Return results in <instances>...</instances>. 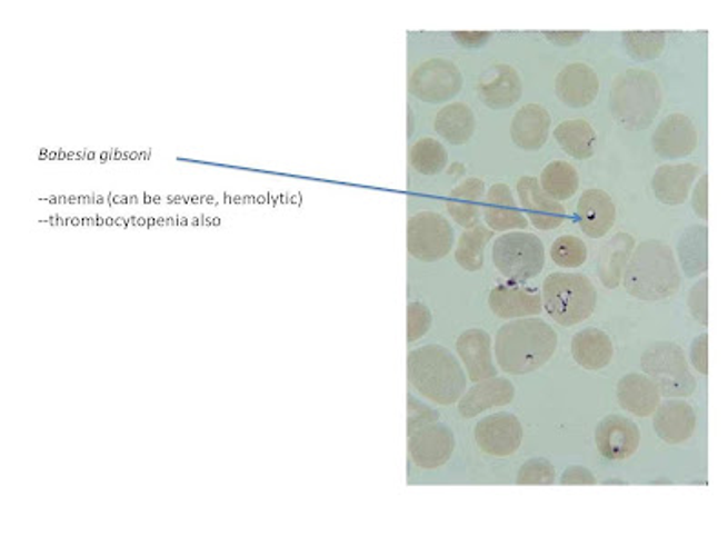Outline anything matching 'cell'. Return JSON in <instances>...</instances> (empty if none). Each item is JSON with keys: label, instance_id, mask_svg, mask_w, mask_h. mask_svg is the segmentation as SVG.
<instances>
[{"label": "cell", "instance_id": "cell-44", "mask_svg": "<svg viewBox=\"0 0 728 546\" xmlns=\"http://www.w3.org/2000/svg\"><path fill=\"white\" fill-rule=\"evenodd\" d=\"M692 208L699 219H708V176L701 177L692 191Z\"/></svg>", "mask_w": 728, "mask_h": 546}, {"label": "cell", "instance_id": "cell-34", "mask_svg": "<svg viewBox=\"0 0 728 546\" xmlns=\"http://www.w3.org/2000/svg\"><path fill=\"white\" fill-rule=\"evenodd\" d=\"M408 161L413 170L421 176H437L445 170L448 162V153L441 142L436 141L432 137H422L419 141L413 142L408 153Z\"/></svg>", "mask_w": 728, "mask_h": 546}, {"label": "cell", "instance_id": "cell-30", "mask_svg": "<svg viewBox=\"0 0 728 546\" xmlns=\"http://www.w3.org/2000/svg\"><path fill=\"white\" fill-rule=\"evenodd\" d=\"M554 137L565 153L579 161H587L598 150V133L585 119L562 121L554 130Z\"/></svg>", "mask_w": 728, "mask_h": 546}, {"label": "cell", "instance_id": "cell-12", "mask_svg": "<svg viewBox=\"0 0 728 546\" xmlns=\"http://www.w3.org/2000/svg\"><path fill=\"white\" fill-rule=\"evenodd\" d=\"M596 445L608 461H627L641 445V431L632 419L612 414L596 428Z\"/></svg>", "mask_w": 728, "mask_h": 546}, {"label": "cell", "instance_id": "cell-31", "mask_svg": "<svg viewBox=\"0 0 728 546\" xmlns=\"http://www.w3.org/2000/svg\"><path fill=\"white\" fill-rule=\"evenodd\" d=\"M678 259L685 276L696 277L708 268V228L692 226L679 237Z\"/></svg>", "mask_w": 728, "mask_h": 546}, {"label": "cell", "instance_id": "cell-35", "mask_svg": "<svg viewBox=\"0 0 728 546\" xmlns=\"http://www.w3.org/2000/svg\"><path fill=\"white\" fill-rule=\"evenodd\" d=\"M625 50L634 61H656L664 53L667 36L664 31H625Z\"/></svg>", "mask_w": 728, "mask_h": 546}, {"label": "cell", "instance_id": "cell-32", "mask_svg": "<svg viewBox=\"0 0 728 546\" xmlns=\"http://www.w3.org/2000/svg\"><path fill=\"white\" fill-rule=\"evenodd\" d=\"M541 190L554 201H568L579 188V173L570 162L552 161L542 168Z\"/></svg>", "mask_w": 728, "mask_h": 546}, {"label": "cell", "instance_id": "cell-5", "mask_svg": "<svg viewBox=\"0 0 728 546\" xmlns=\"http://www.w3.org/2000/svg\"><path fill=\"white\" fill-rule=\"evenodd\" d=\"M542 306L558 325L576 326L592 316L598 294L582 274H550L542 282Z\"/></svg>", "mask_w": 728, "mask_h": 546}, {"label": "cell", "instance_id": "cell-46", "mask_svg": "<svg viewBox=\"0 0 728 546\" xmlns=\"http://www.w3.org/2000/svg\"><path fill=\"white\" fill-rule=\"evenodd\" d=\"M459 170H465V168H462L461 165H456V166H452V168H450V171H448V173H452V171H453V176H461L462 171H459Z\"/></svg>", "mask_w": 728, "mask_h": 546}, {"label": "cell", "instance_id": "cell-16", "mask_svg": "<svg viewBox=\"0 0 728 546\" xmlns=\"http://www.w3.org/2000/svg\"><path fill=\"white\" fill-rule=\"evenodd\" d=\"M599 93V77L582 62L565 66L556 77V96L568 108H587Z\"/></svg>", "mask_w": 728, "mask_h": 546}, {"label": "cell", "instance_id": "cell-17", "mask_svg": "<svg viewBox=\"0 0 728 546\" xmlns=\"http://www.w3.org/2000/svg\"><path fill=\"white\" fill-rule=\"evenodd\" d=\"M459 359L467 366L468 379L472 383L485 381L498 376L493 363L492 337L481 328L462 331L456 341Z\"/></svg>", "mask_w": 728, "mask_h": 546}, {"label": "cell", "instance_id": "cell-2", "mask_svg": "<svg viewBox=\"0 0 728 546\" xmlns=\"http://www.w3.org/2000/svg\"><path fill=\"white\" fill-rule=\"evenodd\" d=\"M407 371L413 390L436 405H456L467 390V374L445 346L427 345L410 351Z\"/></svg>", "mask_w": 728, "mask_h": 546}, {"label": "cell", "instance_id": "cell-28", "mask_svg": "<svg viewBox=\"0 0 728 546\" xmlns=\"http://www.w3.org/2000/svg\"><path fill=\"white\" fill-rule=\"evenodd\" d=\"M482 199H485V182L472 177L450 191L447 211L452 216L453 221L468 230L478 225Z\"/></svg>", "mask_w": 728, "mask_h": 546}, {"label": "cell", "instance_id": "cell-3", "mask_svg": "<svg viewBox=\"0 0 728 546\" xmlns=\"http://www.w3.org/2000/svg\"><path fill=\"white\" fill-rule=\"evenodd\" d=\"M624 285L630 296L641 301H664L681 285L678 261L664 241H645L636 246L628 259Z\"/></svg>", "mask_w": 728, "mask_h": 546}, {"label": "cell", "instance_id": "cell-1", "mask_svg": "<svg viewBox=\"0 0 728 546\" xmlns=\"http://www.w3.org/2000/svg\"><path fill=\"white\" fill-rule=\"evenodd\" d=\"M558 331L541 319H513L496 336V361L507 374H530L547 365L558 350Z\"/></svg>", "mask_w": 728, "mask_h": 546}, {"label": "cell", "instance_id": "cell-22", "mask_svg": "<svg viewBox=\"0 0 728 546\" xmlns=\"http://www.w3.org/2000/svg\"><path fill=\"white\" fill-rule=\"evenodd\" d=\"M699 171V166L692 162L659 166L652 177L654 196L667 206L684 205L692 191Z\"/></svg>", "mask_w": 728, "mask_h": 546}, {"label": "cell", "instance_id": "cell-9", "mask_svg": "<svg viewBox=\"0 0 728 546\" xmlns=\"http://www.w3.org/2000/svg\"><path fill=\"white\" fill-rule=\"evenodd\" d=\"M462 88V76L458 64L448 59H430L417 66L408 81V91L422 102L450 101Z\"/></svg>", "mask_w": 728, "mask_h": 546}, {"label": "cell", "instance_id": "cell-7", "mask_svg": "<svg viewBox=\"0 0 728 546\" xmlns=\"http://www.w3.org/2000/svg\"><path fill=\"white\" fill-rule=\"evenodd\" d=\"M545 246L541 239L527 231H510L498 237L492 246L493 266L510 282L530 281L545 268Z\"/></svg>", "mask_w": 728, "mask_h": 546}, {"label": "cell", "instance_id": "cell-19", "mask_svg": "<svg viewBox=\"0 0 728 546\" xmlns=\"http://www.w3.org/2000/svg\"><path fill=\"white\" fill-rule=\"evenodd\" d=\"M654 414H656L654 431L667 445H681V443L688 441L698 425V416L692 406L685 401H678V399H670V397H668V401L659 403Z\"/></svg>", "mask_w": 728, "mask_h": 546}, {"label": "cell", "instance_id": "cell-10", "mask_svg": "<svg viewBox=\"0 0 728 546\" xmlns=\"http://www.w3.org/2000/svg\"><path fill=\"white\" fill-rule=\"evenodd\" d=\"M522 425L518 417L508 411H499L482 417L476 425L473 437L485 454L492 457H508L518 451L522 443Z\"/></svg>", "mask_w": 728, "mask_h": 546}, {"label": "cell", "instance_id": "cell-24", "mask_svg": "<svg viewBox=\"0 0 728 546\" xmlns=\"http://www.w3.org/2000/svg\"><path fill=\"white\" fill-rule=\"evenodd\" d=\"M550 128L552 117L547 108L541 105H527L513 116L510 136L521 150L536 151L547 145Z\"/></svg>", "mask_w": 728, "mask_h": 546}, {"label": "cell", "instance_id": "cell-26", "mask_svg": "<svg viewBox=\"0 0 728 546\" xmlns=\"http://www.w3.org/2000/svg\"><path fill=\"white\" fill-rule=\"evenodd\" d=\"M572 357L585 370H604L612 363V339L599 328H585L574 336Z\"/></svg>", "mask_w": 728, "mask_h": 546}, {"label": "cell", "instance_id": "cell-42", "mask_svg": "<svg viewBox=\"0 0 728 546\" xmlns=\"http://www.w3.org/2000/svg\"><path fill=\"white\" fill-rule=\"evenodd\" d=\"M452 37L462 48L476 50V48L487 44L492 39L493 33L492 31H453Z\"/></svg>", "mask_w": 728, "mask_h": 546}, {"label": "cell", "instance_id": "cell-14", "mask_svg": "<svg viewBox=\"0 0 728 546\" xmlns=\"http://www.w3.org/2000/svg\"><path fill=\"white\" fill-rule=\"evenodd\" d=\"M479 99L490 110H507L518 105L522 96V81L518 70L510 64H493L482 73L478 82Z\"/></svg>", "mask_w": 728, "mask_h": 546}, {"label": "cell", "instance_id": "cell-25", "mask_svg": "<svg viewBox=\"0 0 728 546\" xmlns=\"http://www.w3.org/2000/svg\"><path fill=\"white\" fill-rule=\"evenodd\" d=\"M616 390H618L619 406L636 417L652 416L661 403L658 386L641 374H628L621 377Z\"/></svg>", "mask_w": 728, "mask_h": 546}, {"label": "cell", "instance_id": "cell-18", "mask_svg": "<svg viewBox=\"0 0 728 546\" xmlns=\"http://www.w3.org/2000/svg\"><path fill=\"white\" fill-rule=\"evenodd\" d=\"M488 306L493 316L510 321L521 317L539 316L542 310V299L536 288H525L518 282H508L492 288L488 296Z\"/></svg>", "mask_w": 728, "mask_h": 546}, {"label": "cell", "instance_id": "cell-39", "mask_svg": "<svg viewBox=\"0 0 728 546\" xmlns=\"http://www.w3.org/2000/svg\"><path fill=\"white\" fill-rule=\"evenodd\" d=\"M439 421V411L430 406L417 401L416 397L408 396V436L422 426Z\"/></svg>", "mask_w": 728, "mask_h": 546}, {"label": "cell", "instance_id": "cell-40", "mask_svg": "<svg viewBox=\"0 0 728 546\" xmlns=\"http://www.w3.org/2000/svg\"><path fill=\"white\" fill-rule=\"evenodd\" d=\"M688 310L692 314L694 319L699 322V325H708V279H701V281L694 285L692 290H690V296H688Z\"/></svg>", "mask_w": 728, "mask_h": 546}, {"label": "cell", "instance_id": "cell-6", "mask_svg": "<svg viewBox=\"0 0 728 546\" xmlns=\"http://www.w3.org/2000/svg\"><path fill=\"white\" fill-rule=\"evenodd\" d=\"M641 368L665 397L692 396L698 386L684 348L672 341H658L648 346L641 356Z\"/></svg>", "mask_w": 728, "mask_h": 546}, {"label": "cell", "instance_id": "cell-36", "mask_svg": "<svg viewBox=\"0 0 728 546\" xmlns=\"http://www.w3.org/2000/svg\"><path fill=\"white\" fill-rule=\"evenodd\" d=\"M550 256L556 265L570 270V268H579L587 262L588 248L579 237L561 236L554 241Z\"/></svg>", "mask_w": 728, "mask_h": 546}, {"label": "cell", "instance_id": "cell-41", "mask_svg": "<svg viewBox=\"0 0 728 546\" xmlns=\"http://www.w3.org/2000/svg\"><path fill=\"white\" fill-rule=\"evenodd\" d=\"M690 361H692L694 368L701 374V376H707L708 374V334H701V336L694 339L692 346H690Z\"/></svg>", "mask_w": 728, "mask_h": 546}, {"label": "cell", "instance_id": "cell-4", "mask_svg": "<svg viewBox=\"0 0 728 546\" xmlns=\"http://www.w3.org/2000/svg\"><path fill=\"white\" fill-rule=\"evenodd\" d=\"M664 106L661 82L652 71L627 70L614 79L610 111L625 130H647Z\"/></svg>", "mask_w": 728, "mask_h": 546}, {"label": "cell", "instance_id": "cell-33", "mask_svg": "<svg viewBox=\"0 0 728 546\" xmlns=\"http://www.w3.org/2000/svg\"><path fill=\"white\" fill-rule=\"evenodd\" d=\"M493 231L485 226L476 225L462 231L456 246V261L462 270L479 271L485 266V250L492 241Z\"/></svg>", "mask_w": 728, "mask_h": 546}, {"label": "cell", "instance_id": "cell-15", "mask_svg": "<svg viewBox=\"0 0 728 546\" xmlns=\"http://www.w3.org/2000/svg\"><path fill=\"white\" fill-rule=\"evenodd\" d=\"M518 196L521 201L522 214L528 217L538 230H556L565 222V206L554 201L541 190L536 177H521L518 181Z\"/></svg>", "mask_w": 728, "mask_h": 546}, {"label": "cell", "instance_id": "cell-8", "mask_svg": "<svg viewBox=\"0 0 728 546\" xmlns=\"http://www.w3.org/2000/svg\"><path fill=\"white\" fill-rule=\"evenodd\" d=\"M453 239L452 225L437 211H417L408 219V254L417 261H441L452 251Z\"/></svg>", "mask_w": 728, "mask_h": 546}, {"label": "cell", "instance_id": "cell-43", "mask_svg": "<svg viewBox=\"0 0 728 546\" xmlns=\"http://www.w3.org/2000/svg\"><path fill=\"white\" fill-rule=\"evenodd\" d=\"M561 485H596L598 479L594 476L592 471L585 468V466H570L567 470L562 471Z\"/></svg>", "mask_w": 728, "mask_h": 546}, {"label": "cell", "instance_id": "cell-38", "mask_svg": "<svg viewBox=\"0 0 728 546\" xmlns=\"http://www.w3.org/2000/svg\"><path fill=\"white\" fill-rule=\"evenodd\" d=\"M430 326H432V311L428 310V306L419 301L410 302L407 308L408 343L427 336Z\"/></svg>", "mask_w": 728, "mask_h": 546}, {"label": "cell", "instance_id": "cell-27", "mask_svg": "<svg viewBox=\"0 0 728 546\" xmlns=\"http://www.w3.org/2000/svg\"><path fill=\"white\" fill-rule=\"evenodd\" d=\"M634 248H636V239L621 231V234H616L599 251V279L610 290L618 288L619 282L624 281L625 268H627L628 259L632 256Z\"/></svg>", "mask_w": 728, "mask_h": 546}, {"label": "cell", "instance_id": "cell-45", "mask_svg": "<svg viewBox=\"0 0 728 546\" xmlns=\"http://www.w3.org/2000/svg\"><path fill=\"white\" fill-rule=\"evenodd\" d=\"M542 36L547 37L548 41L556 46H574L581 41L582 31H545Z\"/></svg>", "mask_w": 728, "mask_h": 546}, {"label": "cell", "instance_id": "cell-23", "mask_svg": "<svg viewBox=\"0 0 728 546\" xmlns=\"http://www.w3.org/2000/svg\"><path fill=\"white\" fill-rule=\"evenodd\" d=\"M576 216L582 234L590 239H601L616 225V205L607 191L587 190L579 199Z\"/></svg>", "mask_w": 728, "mask_h": 546}, {"label": "cell", "instance_id": "cell-21", "mask_svg": "<svg viewBox=\"0 0 728 546\" xmlns=\"http://www.w3.org/2000/svg\"><path fill=\"white\" fill-rule=\"evenodd\" d=\"M481 210L492 231L527 230L528 219L505 182H496L488 190Z\"/></svg>", "mask_w": 728, "mask_h": 546}, {"label": "cell", "instance_id": "cell-20", "mask_svg": "<svg viewBox=\"0 0 728 546\" xmlns=\"http://www.w3.org/2000/svg\"><path fill=\"white\" fill-rule=\"evenodd\" d=\"M513 397H516V388L512 383L505 377H490L485 381L476 383L470 390H465L458 401V410L465 419H473L496 406L510 405Z\"/></svg>", "mask_w": 728, "mask_h": 546}, {"label": "cell", "instance_id": "cell-29", "mask_svg": "<svg viewBox=\"0 0 728 546\" xmlns=\"http://www.w3.org/2000/svg\"><path fill=\"white\" fill-rule=\"evenodd\" d=\"M433 130L453 146L467 145L476 131V116L465 102H452L437 111Z\"/></svg>", "mask_w": 728, "mask_h": 546}, {"label": "cell", "instance_id": "cell-37", "mask_svg": "<svg viewBox=\"0 0 728 546\" xmlns=\"http://www.w3.org/2000/svg\"><path fill=\"white\" fill-rule=\"evenodd\" d=\"M516 483L518 485H554L556 483V468L547 459L533 457L519 468Z\"/></svg>", "mask_w": 728, "mask_h": 546}, {"label": "cell", "instance_id": "cell-13", "mask_svg": "<svg viewBox=\"0 0 728 546\" xmlns=\"http://www.w3.org/2000/svg\"><path fill=\"white\" fill-rule=\"evenodd\" d=\"M699 133L690 117L670 113L652 133V148L661 159H681L698 148Z\"/></svg>", "mask_w": 728, "mask_h": 546}, {"label": "cell", "instance_id": "cell-11", "mask_svg": "<svg viewBox=\"0 0 728 546\" xmlns=\"http://www.w3.org/2000/svg\"><path fill=\"white\" fill-rule=\"evenodd\" d=\"M453 448H456V436L441 423L422 426L410 434L408 439V451L412 461L425 470H433L447 465L452 457Z\"/></svg>", "mask_w": 728, "mask_h": 546}]
</instances>
